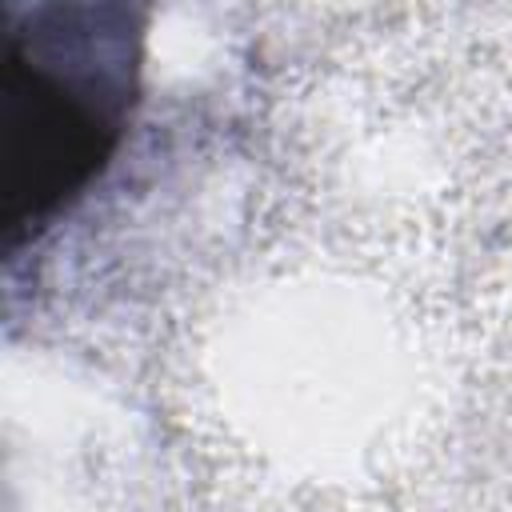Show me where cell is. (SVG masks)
<instances>
[{"label": "cell", "mask_w": 512, "mask_h": 512, "mask_svg": "<svg viewBox=\"0 0 512 512\" xmlns=\"http://www.w3.org/2000/svg\"><path fill=\"white\" fill-rule=\"evenodd\" d=\"M28 20L0 32V192L12 236H36L100 176L140 72L128 8H32Z\"/></svg>", "instance_id": "1"}]
</instances>
